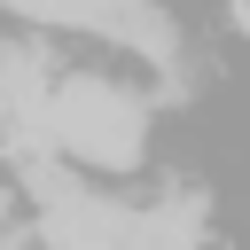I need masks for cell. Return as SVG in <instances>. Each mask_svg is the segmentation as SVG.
<instances>
[{
    "mask_svg": "<svg viewBox=\"0 0 250 250\" xmlns=\"http://www.w3.org/2000/svg\"><path fill=\"white\" fill-rule=\"evenodd\" d=\"M47 125H55V148L94 164V172H133L141 148H148V102L78 70V78H55L47 94Z\"/></svg>",
    "mask_w": 250,
    "mask_h": 250,
    "instance_id": "1",
    "label": "cell"
},
{
    "mask_svg": "<svg viewBox=\"0 0 250 250\" xmlns=\"http://www.w3.org/2000/svg\"><path fill=\"white\" fill-rule=\"evenodd\" d=\"M47 94H55V70L31 39H8L0 47V117H47Z\"/></svg>",
    "mask_w": 250,
    "mask_h": 250,
    "instance_id": "2",
    "label": "cell"
},
{
    "mask_svg": "<svg viewBox=\"0 0 250 250\" xmlns=\"http://www.w3.org/2000/svg\"><path fill=\"white\" fill-rule=\"evenodd\" d=\"M195 234H203V195L172 188V195H156L141 211V242L133 250H195Z\"/></svg>",
    "mask_w": 250,
    "mask_h": 250,
    "instance_id": "3",
    "label": "cell"
},
{
    "mask_svg": "<svg viewBox=\"0 0 250 250\" xmlns=\"http://www.w3.org/2000/svg\"><path fill=\"white\" fill-rule=\"evenodd\" d=\"M234 23H242V31H250V0H234Z\"/></svg>",
    "mask_w": 250,
    "mask_h": 250,
    "instance_id": "4",
    "label": "cell"
}]
</instances>
